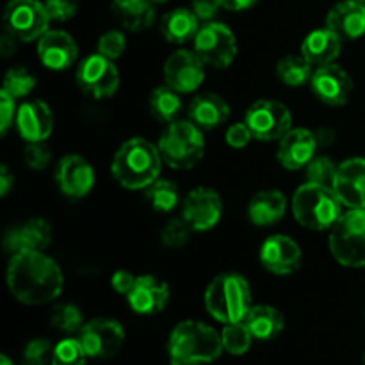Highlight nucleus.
I'll return each mask as SVG.
<instances>
[{
    "mask_svg": "<svg viewBox=\"0 0 365 365\" xmlns=\"http://www.w3.org/2000/svg\"><path fill=\"white\" fill-rule=\"evenodd\" d=\"M7 287L24 305H45L63 292L64 277L56 260L43 252H20L7 266Z\"/></svg>",
    "mask_w": 365,
    "mask_h": 365,
    "instance_id": "1",
    "label": "nucleus"
},
{
    "mask_svg": "<svg viewBox=\"0 0 365 365\" xmlns=\"http://www.w3.org/2000/svg\"><path fill=\"white\" fill-rule=\"evenodd\" d=\"M163 155L155 145L143 138H132L118 148L113 159L114 178L123 187L146 189L159 178Z\"/></svg>",
    "mask_w": 365,
    "mask_h": 365,
    "instance_id": "2",
    "label": "nucleus"
},
{
    "mask_svg": "<svg viewBox=\"0 0 365 365\" xmlns=\"http://www.w3.org/2000/svg\"><path fill=\"white\" fill-rule=\"evenodd\" d=\"M223 349L221 335L200 321L177 324L168 342L171 365L210 364L220 359Z\"/></svg>",
    "mask_w": 365,
    "mask_h": 365,
    "instance_id": "3",
    "label": "nucleus"
},
{
    "mask_svg": "<svg viewBox=\"0 0 365 365\" xmlns=\"http://www.w3.org/2000/svg\"><path fill=\"white\" fill-rule=\"evenodd\" d=\"M205 309L223 324L239 323L252 309V291L241 274L225 273L214 278L205 291Z\"/></svg>",
    "mask_w": 365,
    "mask_h": 365,
    "instance_id": "4",
    "label": "nucleus"
},
{
    "mask_svg": "<svg viewBox=\"0 0 365 365\" xmlns=\"http://www.w3.org/2000/svg\"><path fill=\"white\" fill-rule=\"evenodd\" d=\"M341 198L334 187L307 182L294 192L292 212L296 221L309 230H328L342 216Z\"/></svg>",
    "mask_w": 365,
    "mask_h": 365,
    "instance_id": "5",
    "label": "nucleus"
},
{
    "mask_svg": "<svg viewBox=\"0 0 365 365\" xmlns=\"http://www.w3.org/2000/svg\"><path fill=\"white\" fill-rule=\"evenodd\" d=\"M163 160L175 170H189L205 153L202 128L189 121H173L159 139Z\"/></svg>",
    "mask_w": 365,
    "mask_h": 365,
    "instance_id": "6",
    "label": "nucleus"
},
{
    "mask_svg": "<svg viewBox=\"0 0 365 365\" xmlns=\"http://www.w3.org/2000/svg\"><path fill=\"white\" fill-rule=\"evenodd\" d=\"M330 252L346 267L365 266V209H349L330 228Z\"/></svg>",
    "mask_w": 365,
    "mask_h": 365,
    "instance_id": "7",
    "label": "nucleus"
},
{
    "mask_svg": "<svg viewBox=\"0 0 365 365\" xmlns=\"http://www.w3.org/2000/svg\"><path fill=\"white\" fill-rule=\"evenodd\" d=\"M2 20L6 32L21 43L41 38L52 21L45 4L38 0H9L4 9Z\"/></svg>",
    "mask_w": 365,
    "mask_h": 365,
    "instance_id": "8",
    "label": "nucleus"
},
{
    "mask_svg": "<svg viewBox=\"0 0 365 365\" xmlns=\"http://www.w3.org/2000/svg\"><path fill=\"white\" fill-rule=\"evenodd\" d=\"M245 123L259 141H280L292 125L291 110L277 100H259L246 110Z\"/></svg>",
    "mask_w": 365,
    "mask_h": 365,
    "instance_id": "9",
    "label": "nucleus"
},
{
    "mask_svg": "<svg viewBox=\"0 0 365 365\" xmlns=\"http://www.w3.org/2000/svg\"><path fill=\"white\" fill-rule=\"evenodd\" d=\"M195 52L205 64L223 70L234 63L237 56V41L227 25L209 21L195 36Z\"/></svg>",
    "mask_w": 365,
    "mask_h": 365,
    "instance_id": "10",
    "label": "nucleus"
},
{
    "mask_svg": "<svg viewBox=\"0 0 365 365\" xmlns=\"http://www.w3.org/2000/svg\"><path fill=\"white\" fill-rule=\"evenodd\" d=\"M77 84L93 98H109L118 91L120 71L113 59L102 53H93L78 66Z\"/></svg>",
    "mask_w": 365,
    "mask_h": 365,
    "instance_id": "11",
    "label": "nucleus"
},
{
    "mask_svg": "<svg viewBox=\"0 0 365 365\" xmlns=\"http://www.w3.org/2000/svg\"><path fill=\"white\" fill-rule=\"evenodd\" d=\"M125 341V330L114 319H93L78 331V342L89 359L106 360L116 355Z\"/></svg>",
    "mask_w": 365,
    "mask_h": 365,
    "instance_id": "12",
    "label": "nucleus"
},
{
    "mask_svg": "<svg viewBox=\"0 0 365 365\" xmlns=\"http://www.w3.org/2000/svg\"><path fill=\"white\" fill-rule=\"evenodd\" d=\"M205 78V63L196 52L178 50L164 64L166 86L178 93H192L202 86Z\"/></svg>",
    "mask_w": 365,
    "mask_h": 365,
    "instance_id": "13",
    "label": "nucleus"
},
{
    "mask_svg": "<svg viewBox=\"0 0 365 365\" xmlns=\"http://www.w3.org/2000/svg\"><path fill=\"white\" fill-rule=\"evenodd\" d=\"M223 214V202L210 187H196L185 196L182 217H185L195 232H207L216 227Z\"/></svg>",
    "mask_w": 365,
    "mask_h": 365,
    "instance_id": "14",
    "label": "nucleus"
},
{
    "mask_svg": "<svg viewBox=\"0 0 365 365\" xmlns=\"http://www.w3.org/2000/svg\"><path fill=\"white\" fill-rule=\"evenodd\" d=\"M310 88L321 102L337 107L344 106L351 96L353 81L344 68L331 63L319 66L314 71Z\"/></svg>",
    "mask_w": 365,
    "mask_h": 365,
    "instance_id": "15",
    "label": "nucleus"
},
{
    "mask_svg": "<svg viewBox=\"0 0 365 365\" xmlns=\"http://www.w3.org/2000/svg\"><path fill=\"white\" fill-rule=\"evenodd\" d=\"M56 180L64 196L71 200H81L91 192L95 185L93 166L81 155H66L59 160L56 171Z\"/></svg>",
    "mask_w": 365,
    "mask_h": 365,
    "instance_id": "16",
    "label": "nucleus"
},
{
    "mask_svg": "<svg viewBox=\"0 0 365 365\" xmlns=\"http://www.w3.org/2000/svg\"><path fill=\"white\" fill-rule=\"evenodd\" d=\"M260 262L273 274H292L302 267V248L287 235H271L260 248Z\"/></svg>",
    "mask_w": 365,
    "mask_h": 365,
    "instance_id": "17",
    "label": "nucleus"
},
{
    "mask_svg": "<svg viewBox=\"0 0 365 365\" xmlns=\"http://www.w3.org/2000/svg\"><path fill=\"white\" fill-rule=\"evenodd\" d=\"M77 43L64 31H46L38 39V57L52 71H63L77 59Z\"/></svg>",
    "mask_w": 365,
    "mask_h": 365,
    "instance_id": "18",
    "label": "nucleus"
},
{
    "mask_svg": "<svg viewBox=\"0 0 365 365\" xmlns=\"http://www.w3.org/2000/svg\"><path fill=\"white\" fill-rule=\"evenodd\" d=\"M128 305L135 314L141 316H153V314L163 312L164 307L170 299V287L166 282L152 277V274H143L135 280L134 289L128 292Z\"/></svg>",
    "mask_w": 365,
    "mask_h": 365,
    "instance_id": "19",
    "label": "nucleus"
},
{
    "mask_svg": "<svg viewBox=\"0 0 365 365\" xmlns=\"http://www.w3.org/2000/svg\"><path fill=\"white\" fill-rule=\"evenodd\" d=\"M317 150L316 135L307 128H291L278 145V160L285 170H302L310 164Z\"/></svg>",
    "mask_w": 365,
    "mask_h": 365,
    "instance_id": "20",
    "label": "nucleus"
},
{
    "mask_svg": "<svg viewBox=\"0 0 365 365\" xmlns=\"http://www.w3.org/2000/svg\"><path fill=\"white\" fill-rule=\"evenodd\" d=\"M327 27L342 41H353L365 34V0H341L330 9Z\"/></svg>",
    "mask_w": 365,
    "mask_h": 365,
    "instance_id": "21",
    "label": "nucleus"
},
{
    "mask_svg": "<svg viewBox=\"0 0 365 365\" xmlns=\"http://www.w3.org/2000/svg\"><path fill=\"white\" fill-rule=\"evenodd\" d=\"M335 192L349 209H365V159H349L339 166Z\"/></svg>",
    "mask_w": 365,
    "mask_h": 365,
    "instance_id": "22",
    "label": "nucleus"
},
{
    "mask_svg": "<svg viewBox=\"0 0 365 365\" xmlns=\"http://www.w3.org/2000/svg\"><path fill=\"white\" fill-rule=\"evenodd\" d=\"M52 242V228L41 217H32L20 227L11 228L4 237V246L11 253L43 252Z\"/></svg>",
    "mask_w": 365,
    "mask_h": 365,
    "instance_id": "23",
    "label": "nucleus"
},
{
    "mask_svg": "<svg viewBox=\"0 0 365 365\" xmlns=\"http://www.w3.org/2000/svg\"><path fill=\"white\" fill-rule=\"evenodd\" d=\"M16 127L27 143L45 141L53 128V114L41 100L25 102L16 110Z\"/></svg>",
    "mask_w": 365,
    "mask_h": 365,
    "instance_id": "24",
    "label": "nucleus"
},
{
    "mask_svg": "<svg viewBox=\"0 0 365 365\" xmlns=\"http://www.w3.org/2000/svg\"><path fill=\"white\" fill-rule=\"evenodd\" d=\"M342 50V39L331 29H316L305 38L302 45V56L314 66L331 64Z\"/></svg>",
    "mask_w": 365,
    "mask_h": 365,
    "instance_id": "25",
    "label": "nucleus"
},
{
    "mask_svg": "<svg viewBox=\"0 0 365 365\" xmlns=\"http://www.w3.org/2000/svg\"><path fill=\"white\" fill-rule=\"evenodd\" d=\"M230 116V107L214 93H203L196 96L189 106V118L196 127L202 130H212V128L221 127Z\"/></svg>",
    "mask_w": 365,
    "mask_h": 365,
    "instance_id": "26",
    "label": "nucleus"
},
{
    "mask_svg": "<svg viewBox=\"0 0 365 365\" xmlns=\"http://www.w3.org/2000/svg\"><path fill=\"white\" fill-rule=\"evenodd\" d=\"M114 18L127 31H146L155 21V4L152 0H113Z\"/></svg>",
    "mask_w": 365,
    "mask_h": 365,
    "instance_id": "27",
    "label": "nucleus"
},
{
    "mask_svg": "<svg viewBox=\"0 0 365 365\" xmlns=\"http://www.w3.org/2000/svg\"><path fill=\"white\" fill-rule=\"evenodd\" d=\"M287 210V200L277 189L257 192L248 207L250 221L257 227H269L278 223Z\"/></svg>",
    "mask_w": 365,
    "mask_h": 365,
    "instance_id": "28",
    "label": "nucleus"
},
{
    "mask_svg": "<svg viewBox=\"0 0 365 365\" xmlns=\"http://www.w3.org/2000/svg\"><path fill=\"white\" fill-rule=\"evenodd\" d=\"M198 16L192 13V9H184V7H177V9L170 11L160 20V32L164 38L170 43H187L189 39H195L198 34L200 25Z\"/></svg>",
    "mask_w": 365,
    "mask_h": 365,
    "instance_id": "29",
    "label": "nucleus"
},
{
    "mask_svg": "<svg viewBox=\"0 0 365 365\" xmlns=\"http://www.w3.org/2000/svg\"><path fill=\"white\" fill-rule=\"evenodd\" d=\"M242 321L250 328L253 339H259V341H273L284 331L285 327L282 314L269 305L252 307Z\"/></svg>",
    "mask_w": 365,
    "mask_h": 365,
    "instance_id": "30",
    "label": "nucleus"
},
{
    "mask_svg": "<svg viewBox=\"0 0 365 365\" xmlns=\"http://www.w3.org/2000/svg\"><path fill=\"white\" fill-rule=\"evenodd\" d=\"M150 109L157 120L164 121V123H173L182 109L180 93L175 91L170 86H160V88L153 89L152 96H150Z\"/></svg>",
    "mask_w": 365,
    "mask_h": 365,
    "instance_id": "31",
    "label": "nucleus"
},
{
    "mask_svg": "<svg viewBox=\"0 0 365 365\" xmlns=\"http://www.w3.org/2000/svg\"><path fill=\"white\" fill-rule=\"evenodd\" d=\"M277 73L285 86L299 88V86H305L307 82L312 81L314 64L309 63L303 56H287L280 59Z\"/></svg>",
    "mask_w": 365,
    "mask_h": 365,
    "instance_id": "32",
    "label": "nucleus"
},
{
    "mask_svg": "<svg viewBox=\"0 0 365 365\" xmlns=\"http://www.w3.org/2000/svg\"><path fill=\"white\" fill-rule=\"evenodd\" d=\"M145 196L152 209L163 214L177 209L178 202H180V191H178L177 185L170 180H164V178H157L155 182H152L146 187Z\"/></svg>",
    "mask_w": 365,
    "mask_h": 365,
    "instance_id": "33",
    "label": "nucleus"
},
{
    "mask_svg": "<svg viewBox=\"0 0 365 365\" xmlns=\"http://www.w3.org/2000/svg\"><path fill=\"white\" fill-rule=\"evenodd\" d=\"M221 341H223L225 351L239 356L248 351L250 346H252L253 335L245 324V321H239V323H230L225 327V330L221 331Z\"/></svg>",
    "mask_w": 365,
    "mask_h": 365,
    "instance_id": "34",
    "label": "nucleus"
},
{
    "mask_svg": "<svg viewBox=\"0 0 365 365\" xmlns=\"http://www.w3.org/2000/svg\"><path fill=\"white\" fill-rule=\"evenodd\" d=\"M50 323H52L53 328L64 331V334H75V331H81L82 327H84V316H82L81 309L77 305L61 303V305L52 309Z\"/></svg>",
    "mask_w": 365,
    "mask_h": 365,
    "instance_id": "35",
    "label": "nucleus"
},
{
    "mask_svg": "<svg viewBox=\"0 0 365 365\" xmlns=\"http://www.w3.org/2000/svg\"><path fill=\"white\" fill-rule=\"evenodd\" d=\"M339 166L330 159V157H314L307 166V180L310 184L328 185L334 187L335 178H337Z\"/></svg>",
    "mask_w": 365,
    "mask_h": 365,
    "instance_id": "36",
    "label": "nucleus"
},
{
    "mask_svg": "<svg viewBox=\"0 0 365 365\" xmlns=\"http://www.w3.org/2000/svg\"><path fill=\"white\" fill-rule=\"evenodd\" d=\"M36 86V78L34 75L29 73L25 68H13L6 73L4 77V88L2 91L9 93L14 100L16 98H24L27 96L29 93L34 89Z\"/></svg>",
    "mask_w": 365,
    "mask_h": 365,
    "instance_id": "37",
    "label": "nucleus"
},
{
    "mask_svg": "<svg viewBox=\"0 0 365 365\" xmlns=\"http://www.w3.org/2000/svg\"><path fill=\"white\" fill-rule=\"evenodd\" d=\"M192 232L195 228L185 221V217H175L164 225L163 232H160V241L168 248H180V246L187 245Z\"/></svg>",
    "mask_w": 365,
    "mask_h": 365,
    "instance_id": "38",
    "label": "nucleus"
},
{
    "mask_svg": "<svg viewBox=\"0 0 365 365\" xmlns=\"http://www.w3.org/2000/svg\"><path fill=\"white\" fill-rule=\"evenodd\" d=\"M86 356L78 339H64L53 348L52 365H86Z\"/></svg>",
    "mask_w": 365,
    "mask_h": 365,
    "instance_id": "39",
    "label": "nucleus"
},
{
    "mask_svg": "<svg viewBox=\"0 0 365 365\" xmlns=\"http://www.w3.org/2000/svg\"><path fill=\"white\" fill-rule=\"evenodd\" d=\"M53 348L46 339H34V341L27 342L24 348L21 359L25 365H46L52 364Z\"/></svg>",
    "mask_w": 365,
    "mask_h": 365,
    "instance_id": "40",
    "label": "nucleus"
},
{
    "mask_svg": "<svg viewBox=\"0 0 365 365\" xmlns=\"http://www.w3.org/2000/svg\"><path fill=\"white\" fill-rule=\"evenodd\" d=\"M50 159H52V152L45 145V141L27 143V146L24 150V160L32 171L45 170L50 164Z\"/></svg>",
    "mask_w": 365,
    "mask_h": 365,
    "instance_id": "41",
    "label": "nucleus"
},
{
    "mask_svg": "<svg viewBox=\"0 0 365 365\" xmlns=\"http://www.w3.org/2000/svg\"><path fill=\"white\" fill-rule=\"evenodd\" d=\"M125 46H127V39L120 31H109L98 39V53L113 61H116L125 52Z\"/></svg>",
    "mask_w": 365,
    "mask_h": 365,
    "instance_id": "42",
    "label": "nucleus"
},
{
    "mask_svg": "<svg viewBox=\"0 0 365 365\" xmlns=\"http://www.w3.org/2000/svg\"><path fill=\"white\" fill-rule=\"evenodd\" d=\"M46 13L53 21H68L77 14V0H45Z\"/></svg>",
    "mask_w": 365,
    "mask_h": 365,
    "instance_id": "43",
    "label": "nucleus"
},
{
    "mask_svg": "<svg viewBox=\"0 0 365 365\" xmlns=\"http://www.w3.org/2000/svg\"><path fill=\"white\" fill-rule=\"evenodd\" d=\"M14 98L9 93L2 91L0 93V132L2 135H6L9 132L11 125L14 120Z\"/></svg>",
    "mask_w": 365,
    "mask_h": 365,
    "instance_id": "44",
    "label": "nucleus"
},
{
    "mask_svg": "<svg viewBox=\"0 0 365 365\" xmlns=\"http://www.w3.org/2000/svg\"><path fill=\"white\" fill-rule=\"evenodd\" d=\"M252 139L253 134L246 123H235L227 130V143L232 148H245Z\"/></svg>",
    "mask_w": 365,
    "mask_h": 365,
    "instance_id": "45",
    "label": "nucleus"
},
{
    "mask_svg": "<svg viewBox=\"0 0 365 365\" xmlns=\"http://www.w3.org/2000/svg\"><path fill=\"white\" fill-rule=\"evenodd\" d=\"M221 7H223L221 0H192V13L202 21L214 20Z\"/></svg>",
    "mask_w": 365,
    "mask_h": 365,
    "instance_id": "46",
    "label": "nucleus"
},
{
    "mask_svg": "<svg viewBox=\"0 0 365 365\" xmlns=\"http://www.w3.org/2000/svg\"><path fill=\"white\" fill-rule=\"evenodd\" d=\"M135 280H138V277H134V274L128 273V271L120 269L113 274V280H110V284H113L114 291L120 292V294L128 296V292L134 289Z\"/></svg>",
    "mask_w": 365,
    "mask_h": 365,
    "instance_id": "47",
    "label": "nucleus"
},
{
    "mask_svg": "<svg viewBox=\"0 0 365 365\" xmlns=\"http://www.w3.org/2000/svg\"><path fill=\"white\" fill-rule=\"evenodd\" d=\"M314 135H316L317 148H327V146H331L335 143V138H337V134H335V130L331 127H319L316 132H314Z\"/></svg>",
    "mask_w": 365,
    "mask_h": 365,
    "instance_id": "48",
    "label": "nucleus"
},
{
    "mask_svg": "<svg viewBox=\"0 0 365 365\" xmlns=\"http://www.w3.org/2000/svg\"><path fill=\"white\" fill-rule=\"evenodd\" d=\"M259 2V0H221V4H223V9H228V11H246L250 9V7H253L255 4Z\"/></svg>",
    "mask_w": 365,
    "mask_h": 365,
    "instance_id": "49",
    "label": "nucleus"
},
{
    "mask_svg": "<svg viewBox=\"0 0 365 365\" xmlns=\"http://www.w3.org/2000/svg\"><path fill=\"white\" fill-rule=\"evenodd\" d=\"M13 185H14V177L11 175L9 168L2 166V171H0V195L7 196V192L11 191Z\"/></svg>",
    "mask_w": 365,
    "mask_h": 365,
    "instance_id": "50",
    "label": "nucleus"
},
{
    "mask_svg": "<svg viewBox=\"0 0 365 365\" xmlns=\"http://www.w3.org/2000/svg\"><path fill=\"white\" fill-rule=\"evenodd\" d=\"M16 41L18 39L13 38L9 32H6V34L2 36V39H0V52H2L4 57L13 56L14 50H16Z\"/></svg>",
    "mask_w": 365,
    "mask_h": 365,
    "instance_id": "51",
    "label": "nucleus"
},
{
    "mask_svg": "<svg viewBox=\"0 0 365 365\" xmlns=\"http://www.w3.org/2000/svg\"><path fill=\"white\" fill-rule=\"evenodd\" d=\"M0 365H13V362H11L6 355H2L0 356Z\"/></svg>",
    "mask_w": 365,
    "mask_h": 365,
    "instance_id": "52",
    "label": "nucleus"
},
{
    "mask_svg": "<svg viewBox=\"0 0 365 365\" xmlns=\"http://www.w3.org/2000/svg\"><path fill=\"white\" fill-rule=\"evenodd\" d=\"M153 4H164V2H168V0H152Z\"/></svg>",
    "mask_w": 365,
    "mask_h": 365,
    "instance_id": "53",
    "label": "nucleus"
},
{
    "mask_svg": "<svg viewBox=\"0 0 365 365\" xmlns=\"http://www.w3.org/2000/svg\"><path fill=\"white\" fill-rule=\"evenodd\" d=\"M362 364H364V365H365V355H364V360H362Z\"/></svg>",
    "mask_w": 365,
    "mask_h": 365,
    "instance_id": "54",
    "label": "nucleus"
}]
</instances>
